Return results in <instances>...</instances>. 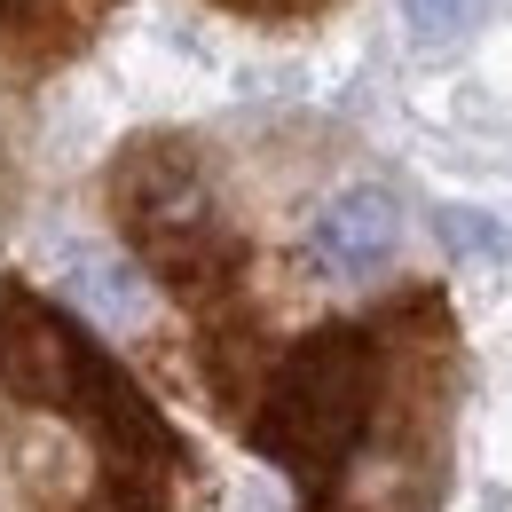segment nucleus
<instances>
[{
	"mask_svg": "<svg viewBox=\"0 0 512 512\" xmlns=\"http://www.w3.org/2000/svg\"><path fill=\"white\" fill-rule=\"evenodd\" d=\"M386 339L371 323H323L308 331L245 402V434L268 465H284L308 497H323L371 442L386 410Z\"/></svg>",
	"mask_w": 512,
	"mask_h": 512,
	"instance_id": "1",
	"label": "nucleus"
},
{
	"mask_svg": "<svg viewBox=\"0 0 512 512\" xmlns=\"http://www.w3.org/2000/svg\"><path fill=\"white\" fill-rule=\"evenodd\" d=\"M111 213L134 237V253L158 268V284L190 308H213L229 300L237 268H245V245L229 237L221 205L205 190V166H197L182 142H134L111 174Z\"/></svg>",
	"mask_w": 512,
	"mask_h": 512,
	"instance_id": "2",
	"label": "nucleus"
},
{
	"mask_svg": "<svg viewBox=\"0 0 512 512\" xmlns=\"http://www.w3.org/2000/svg\"><path fill=\"white\" fill-rule=\"evenodd\" d=\"M95 363H103V347L87 339L79 316L40 300L32 284H0V402H16L32 418H64Z\"/></svg>",
	"mask_w": 512,
	"mask_h": 512,
	"instance_id": "3",
	"label": "nucleus"
},
{
	"mask_svg": "<svg viewBox=\"0 0 512 512\" xmlns=\"http://www.w3.org/2000/svg\"><path fill=\"white\" fill-rule=\"evenodd\" d=\"M394 245H402V205L386 190H371V182L339 190L316 221H308V260H316L323 276H339V284L379 276L386 260H394Z\"/></svg>",
	"mask_w": 512,
	"mask_h": 512,
	"instance_id": "4",
	"label": "nucleus"
},
{
	"mask_svg": "<svg viewBox=\"0 0 512 512\" xmlns=\"http://www.w3.org/2000/svg\"><path fill=\"white\" fill-rule=\"evenodd\" d=\"M64 292L87 308L95 323H111V331H134V323L150 316V284H142V268L119 253H103V245H64Z\"/></svg>",
	"mask_w": 512,
	"mask_h": 512,
	"instance_id": "5",
	"label": "nucleus"
},
{
	"mask_svg": "<svg viewBox=\"0 0 512 512\" xmlns=\"http://www.w3.org/2000/svg\"><path fill=\"white\" fill-rule=\"evenodd\" d=\"M481 8H489V0H402V24H410L426 48H442V40H465V32L481 24Z\"/></svg>",
	"mask_w": 512,
	"mask_h": 512,
	"instance_id": "6",
	"label": "nucleus"
},
{
	"mask_svg": "<svg viewBox=\"0 0 512 512\" xmlns=\"http://www.w3.org/2000/svg\"><path fill=\"white\" fill-rule=\"evenodd\" d=\"M229 8H316V0H229Z\"/></svg>",
	"mask_w": 512,
	"mask_h": 512,
	"instance_id": "7",
	"label": "nucleus"
},
{
	"mask_svg": "<svg viewBox=\"0 0 512 512\" xmlns=\"http://www.w3.org/2000/svg\"><path fill=\"white\" fill-rule=\"evenodd\" d=\"M308 512H355V505H339V497H308Z\"/></svg>",
	"mask_w": 512,
	"mask_h": 512,
	"instance_id": "8",
	"label": "nucleus"
}]
</instances>
